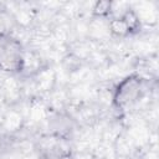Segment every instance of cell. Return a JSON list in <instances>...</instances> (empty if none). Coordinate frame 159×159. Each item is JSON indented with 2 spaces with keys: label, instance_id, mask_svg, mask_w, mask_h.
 <instances>
[{
  "label": "cell",
  "instance_id": "8992f818",
  "mask_svg": "<svg viewBox=\"0 0 159 159\" xmlns=\"http://www.w3.org/2000/svg\"><path fill=\"white\" fill-rule=\"evenodd\" d=\"M58 159H73V157H72L70 153H63Z\"/></svg>",
  "mask_w": 159,
  "mask_h": 159
},
{
  "label": "cell",
  "instance_id": "7a4b0ae2",
  "mask_svg": "<svg viewBox=\"0 0 159 159\" xmlns=\"http://www.w3.org/2000/svg\"><path fill=\"white\" fill-rule=\"evenodd\" d=\"M108 30L112 35L118 36V37H124L130 35L128 31V27L124 22V20L122 19V16L119 17H113L108 21Z\"/></svg>",
  "mask_w": 159,
  "mask_h": 159
},
{
  "label": "cell",
  "instance_id": "3957f363",
  "mask_svg": "<svg viewBox=\"0 0 159 159\" xmlns=\"http://www.w3.org/2000/svg\"><path fill=\"white\" fill-rule=\"evenodd\" d=\"M120 16L124 20V22H125V25L128 27L129 34H134V32H137L140 29V19H139V15L134 10L128 9Z\"/></svg>",
  "mask_w": 159,
  "mask_h": 159
},
{
  "label": "cell",
  "instance_id": "6da1fadb",
  "mask_svg": "<svg viewBox=\"0 0 159 159\" xmlns=\"http://www.w3.org/2000/svg\"><path fill=\"white\" fill-rule=\"evenodd\" d=\"M139 89H140V81L137 77L132 76V77L123 80L117 87L116 93H114L116 104L119 107L130 104L138 98Z\"/></svg>",
  "mask_w": 159,
  "mask_h": 159
},
{
  "label": "cell",
  "instance_id": "277c9868",
  "mask_svg": "<svg viewBox=\"0 0 159 159\" xmlns=\"http://www.w3.org/2000/svg\"><path fill=\"white\" fill-rule=\"evenodd\" d=\"M113 10V4L108 0H101V1H97L93 7H92V14L93 16L98 17V19H103V17H107Z\"/></svg>",
  "mask_w": 159,
  "mask_h": 159
},
{
  "label": "cell",
  "instance_id": "5b68a950",
  "mask_svg": "<svg viewBox=\"0 0 159 159\" xmlns=\"http://www.w3.org/2000/svg\"><path fill=\"white\" fill-rule=\"evenodd\" d=\"M10 32V24H9V20L0 15V39L2 37H6L7 34Z\"/></svg>",
  "mask_w": 159,
  "mask_h": 159
}]
</instances>
